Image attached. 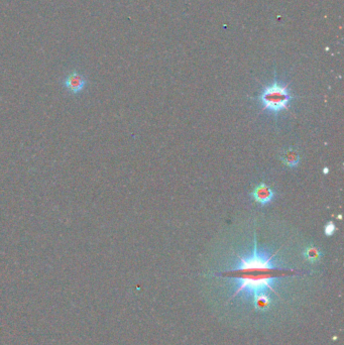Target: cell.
Wrapping results in <instances>:
<instances>
[{"instance_id":"obj_1","label":"cell","mask_w":344,"mask_h":345,"mask_svg":"<svg viewBox=\"0 0 344 345\" xmlns=\"http://www.w3.org/2000/svg\"><path fill=\"white\" fill-rule=\"evenodd\" d=\"M278 251L269 255L266 251L257 248L256 237H254L253 250L248 256H239L237 262L232 270L217 274L216 276L226 277L235 281V290L231 298L240 295L253 298L268 291L279 295L275 286L281 278L299 275L297 271L287 270L278 267L274 257Z\"/></svg>"},{"instance_id":"obj_2","label":"cell","mask_w":344,"mask_h":345,"mask_svg":"<svg viewBox=\"0 0 344 345\" xmlns=\"http://www.w3.org/2000/svg\"><path fill=\"white\" fill-rule=\"evenodd\" d=\"M293 94L287 83L278 79L277 72L273 82L266 85L258 95V101L266 111L278 114L290 106Z\"/></svg>"},{"instance_id":"obj_3","label":"cell","mask_w":344,"mask_h":345,"mask_svg":"<svg viewBox=\"0 0 344 345\" xmlns=\"http://www.w3.org/2000/svg\"><path fill=\"white\" fill-rule=\"evenodd\" d=\"M276 196V193L272 187H270L264 182L257 184L250 193V197L261 206L270 204Z\"/></svg>"},{"instance_id":"obj_4","label":"cell","mask_w":344,"mask_h":345,"mask_svg":"<svg viewBox=\"0 0 344 345\" xmlns=\"http://www.w3.org/2000/svg\"><path fill=\"white\" fill-rule=\"evenodd\" d=\"M86 85H87L86 78L78 72L70 73L64 80L65 88L67 89L68 92H70L73 95L81 93L85 89Z\"/></svg>"},{"instance_id":"obj_5","label":"cell","mask_w":344,"mask_h":345,"mask_svg":"<svg viewBox=\"0 0 344 345\" xmlns=\"http://www.w3.org/2000/svg\"><path fill=\"white\" fill-rule=\"evenodd\" d=\"M281 161L288 168H297L300 164L301 157L296 148H289L281 155Z\"/></svg>"},{"instance_id":"obj_6","label":"cell","mask_w":344,"mask_h":345,"mask_svg":"<svg viewBox=\"0 0 344 345\" xmlns=\"http://www.w3.org/2000/svg\"><path fill=\"white\" fill-rule=\"evenodd\" d=\"M304 258L310 263H316L320 261L323 256V252L315 246H308L305 247L303 251Z\"/></svg>"},{"instance_id":"obj_7","label":"cell","mask_w":344,"mask_h":345,"mask_svg":"<svg viewBox=\"0 0 344 345\" xmlns=\"http://www.w3.org/2000/svg\"><path fill=\"white\" fill-rule=\"evenodd\" d=\"M252 301H253L255 309L259 310V311L268 310L270 308L271 304H272V300H271V298H270L268 293L258 294V295L252 298Z\"/></svg>"},{"instance_id":"obj_8","label":"cell","mask_w":344,"mask_h":345,"mask_svg":"<svg viewBox=\"0 0 344 345\" xmlns=\"http://www.w3.org/2000/svg\"><path fill=\"white\" fill-rule=\"evenodd\" d=\"M336 231V226L333 222H328L324 227V232L326 236H332Z\"/></svg>"},{"instance_id":"obj_9","label":"cell","mask_w":344,"mask_h":345,"mask_svg":"<svg viewBox=\"0 0 344 345\" xmlns=\"http://www.w3.org/2000/svg\"><path fill=\"white\" fill-rule=\"evenodd\" d=\"M323 173H324V175H327V174L329 173V169H328L327 167H325V168L323 169Z\"/></svg>"}]
</instances>
